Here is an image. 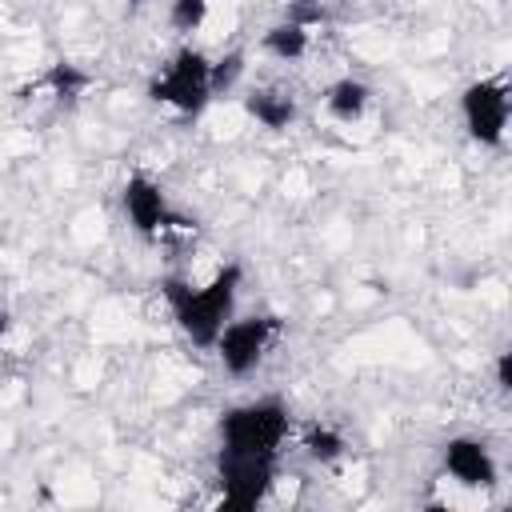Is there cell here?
I'll return each mask as SVG.
<instances>
[{"label":"cell","instance_id":"1","mask_svg":"<svg viewBox=\"0 0 512 512\" xmlns=\"http://www.w3.org/2000/svg\"><path fill=\"white\" fill-rule=\"evenodd\" d=\"M240 264H224L216 268V276L208 284H188V280H164V300L180 324V332L200 344V348H212L220 328L228 324L232 316V304H236V288H240Z\"/></svg>","mask_w":512,"mask_h":512},{"label":"cell","instance_id":"2","mask_svg":"<svg viewBox=\"0 0 512 512\" xmlns=\"http://www.w3.org/2000/svg\"><path fill=\"white\" fill-rule=\"evenodd\" d=\"M148 96L156 104L176 108L180 116H200L212 100V60L196 48H180L160 72L148 80Z\"/></svg>","mask_w":512,"mask_h":512},{"label":"cell","instance_id":"3","mask_svg":"<svg viewBox=\"0 0 512 512\" xmlns=\"http://www.w3.org/2000/svg\"><path fill=\"white\" fill-rule=\"evenodd\" d=\"M288 408L276 396L248 400L240 408H228L220 420V448L232 452H268L276 456L284 436H288Z\"/></svg>","mask_w":512,"mask_h":512},{"label":"cell","instance_id":"4","mask_svg":"<svg viewBox=\"0 0 512 512\" xmlns=\"http://www.w3.org/2000/svg\"><path fill=\"white\" fill-rule=\"evenodd\" d=\"M216 476H220V508L228 512H248L256 508L272 480H276V456L268 452H232V448H220L216 456Z\"/></svg>","mask_w":512,"mask_h":512},{"label":"cell","instance_id":"5","mask_svg":"<svg viewBox=\"0 0 512 512\" xmlns=\"http://www.w3.org/2000/svg\"><path fill=\"white\" fill-rule=\"evenodd\" d=\"M276 336H280V320L276 316H244V320H228L212 348H216L224 372L248 376L268 356Z\"/></svg>","mask_w":512,"mask_h":512},{"label":"cell","instance_id":"6","mask_svg":"<svg viewBox=\"0 0 512 512\" xmlns=\"http://www.w3.org/2000/svg\"><path fill=\"white\" fill-rule=\"evenodd\" d=\"M120 200H124V212H128V220H132V228L140 236H168V232H188L192 228V220L180 216L168 204L164 188L152 176H144V172H136V176L124 180Z\"/></svg>","mask_w":512,"mask_h":512},{"label":"cell","instance_id":"7","mask_svg":"<svg viewBox=\"0 0 512 512\" xmlns=\"http://www.w3.org/2000/svg\"><path fill=\"white\" fill-rule=\"evenodd\" d=\"M460 112H464V128L476 144L500 148L504 128H508V84L500 76L468 84L460 96Z\"/></svg>","mask_w":512,"mask_h":512},{"label":"cell","instance_id":"8","mask_svg":"<svg viewBox=\"0 0 512 512\" xmlns=\"http://www.w3.org/2000/svg\"><path fill=\"white\" fill-rule=\"evenodd\" d=\"M444 472L464 488H492L496 484V460L484 440L476 436H452L444 444Z\"/></svg>","mask_w":512,"mask_h":512},{"label":"cell","instance_id":"9","mask_svg":"<svg viewBox=\"0 0 512 512\" xmlns=\"http://www.w3.org/2000/svg\"><path fill=\"white\" fill-rule=\"evenodd\" d=\"M244 108H248V116H252L256 124H264V128H272V132L288 128V124L296 120V100H292L284 88H256V92L244 96Z\"/></svg>","mask_w":512,"mask_h":512},{"label":"cell","instance_id":"10","mask_svg":"<svg viewBox=\"0 0 512 512\" xmlns=\"http://www.w3.org/2000/svg\"><path fill=\"white\" fill-rule=\"evenodd\" d=\"M368 96H372V92H368V84H364V80L344 76V80H336V84L324 92V108H328L336 120L352 124V120H360V116H364Z\"/></svg>","mask_w":512,"mask_h":512},{"label":"cell","instance_id":"11","mask_svg":"<svg viewBox=\"0 0 512 512\" xmlns=\"http://www.w3.org/2000/svg\"><path fill=\"white\" fill-rule=\"evenodd\" d=\"M264 48L276 56V60H300L308 52V28L292 24V20H280L264 32Z\"/></svg>","mask_w":512,"mask_h":512},{"label":"cell","instance_id":"12","mask_svg":"<svg viewBox=\"0 0 512 512\" xmlns=\"http://www.w3.org/2000/svg\"><path fill=\"white\" fill-rule=\"evenodd\" d=\"M88 88V72H80L76 64H52L40 80H36V92H48V96H56V100H72V96H80Z\"/></svg>","mask_w":512,"mask_h":512},{"label":"cell","instance_id":"13","mask_svg":"<svg viewBox=\"0 0 512 512\" xmlns=\"http://www.w3.org/2000/svg\"><path fill=\"white\" fill-rule=\"evenodd\" d=\"M304 448H308L312 460L328 464V460H336V456L344 452V436H340L336 428H328V424H312V428L304 432Z\"/></svg>","mask_w":512,"mask_h":512},{"label":"cell","instance_id":"14","mask_svg":"<svg viewBox=\"0 0 512 512\" xmlns=\"http://www.w3.org/2000/svg\"><path fill=\"white\" fill-rule=\"evenodd\" d=\"M208 20V0H172L168 8V24L176 32H196Z\"/></svg>","mask_w":512,"mask_h":512},{"label":"cell","instance_id":"15","mask_svg":"<svg viewBox=\"0 0 512 512\" xmlns=\"http://www.w3.org/2000/svg\"><path fill=\"white\" fill-rule=\"evenodd\" d=\"M244 72V52H228L220 60H212V96L216 92H228Z\"/></svg>","mask_w":512,"mask_h":512},{"label":"cell","instance_id":"16","mask_svg":"<svg viewBox=\"0 0 512 512\" xmlns=\"http://www.w3.org/2000/svg\"><path fill=\"white\" fill-rule=\"evenodd\" d=\"M284 20H292V24H300V28H316V24L324 20V4H320V0H296Z\"/></svg>","mask_w":512,"mask_h":512},{"label":"cell","instance_id":"17","mask_svg":"<svg viewBox=\"0 0 512 512\" xmlns=\"http://www.w3.org/2000/svg\"><path fill=\"white\" fill-rule=\"evenodd\" d=\"M496 380H500L504 392L512 388V376H508V352H500V360H496Z\"/></svg>","mask_w":512,"mask_h":512},{"label":"cell","instance_id":"18","mask_svg":"<svg viewBox=\"0 0 512 512\" xmlns=\"http://www.w3.org/2000/svg\"><path fill=\"white\" fill-rule=\"evenodd\" d=\"M8 324H12V320H8V312L0 308V340H4V332H8Z\"/></svg>","mask_w":512,"mask_h":512},{"label":"cell","instance_id":"19","mask_svg":"<svg viewBox=\"0 0 512 512\" xmlns=\"http://www.w3.org/2000/svg\"><path fill=\"white\" fill-rule=\"evenodd\" d=\"M128 4H140V0H128Z\"/></svg>","mask_w":512,"mask_h":512}]
</instances>
